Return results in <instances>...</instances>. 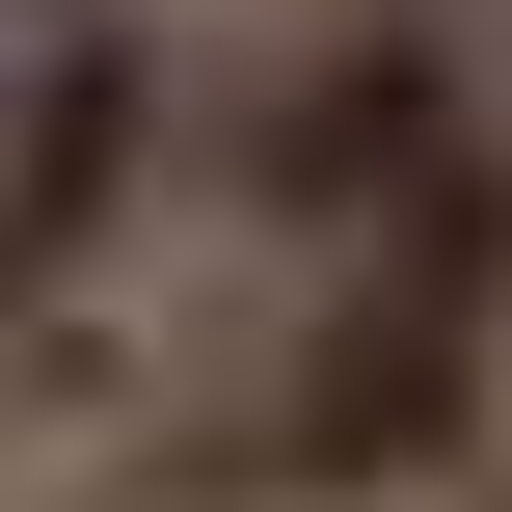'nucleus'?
Masks as SVG:
<instances>
[{"mask_svg":"<svg viewBox=\"0 0 512 512\" xmlns=\"http://www.w3.org/2000/svg\"><path fill=\"white\" fill-rule=\"evenodd\" d=\"M54 297H81V270H54V243H27V216H0V351H27V324H54Z\"/></svg>","mask_w":512,"mask_h":512,"instance_id":"obj_2","label":"nucleus"},{"mask_svg":"<svg viewBox=\"0 0 512 512\" xmlns=\"http://www.w3.org/2000/svg\"><path fill=\"white\" fill-rule=\"evenodd\" d=\"M54 27H108V0H0V54H54Z\"/></svg>","mask_w":512,"mask_h":512,"instance_id":"obj_3","label":"nucleus"},{"mask_svg":"<svg viewBox=\"0 0 512 512\" xmlns=\"http://www.w3.org/2000/svg\"><path fill=\"white\" fill-rule=\"evenodd\" d=\"M0 512H27V486H0Z\"/></svg>","mask_w":512,"mask_h":512,"instance_id":"obj_4","label":"nucleus"},{"mask_svg":"<svg viewBox=\"0 0 512 512\" xmlns=\"http://www.w3.org/2000/svg\"><path fill=\"white\" fill-rule=\"evenodd\" d=\"M512 135V27L486 0H324V27H270V54H216L189 81V189L270 243V270H351L405 189H459Z\"/></svg>","mask_w":512,"mask_h":512,"instance_id":"obj_1","label":"nucleus"}]
</instances>
